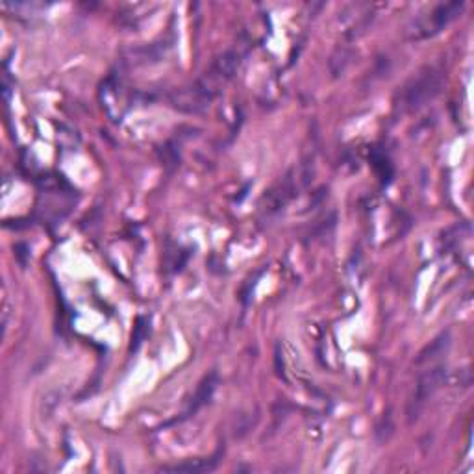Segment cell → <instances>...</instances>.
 <instances>
[{"label": "cell", "mask_w": 474, "mask_h": 474, "mask_svg": "<svg viewBox=\"0 0 474 474\" xmlns=\"http://www.w3.org/2000/svg\"><path fill=\"white\" fill-rule=\"evenodd\" d=\"M441 85H443V72L437 71L435 67H426L404 85L402 91L398 93V101L395 106L400 107V112L419 110L437 95L441 91Z\"/></svg>", "instance_id": "1"}, {"label": "cell", "mask_w": 474, "mask_h": 474, "mask_svg": "<svg viewBox=\"0 0 474 474\" xmlns=\"http://www.w3.org/2000/svg\"><path fill=\"white\" fill-rule=\"evenodd\" d=\"M217 95H219V93L215 91L214 85L207 82L206 78L200 76L196 82L191 83V85L176 89L169 101H171L172 107H176L180 112L200 113L204 112L206 107H209V104L214 102V99Z\"/></svg>", "instance_id": "2"}, {"label": "cell", "mask_w": 474, "mask_h": 474, "mask_svg": "<svg viewBox=\"0 0 474 474\" xmlns=\"http://www.w3.org/2000/svg\"><path fill=\"white\" fill-rule=\"evenodd\" d=\"M465 4L463 2H446V4H439L428 13V17L417 19L411 28L408 30L411 39H426L435 34H439L441 30L449 23H452L454 19L460 17V13L463 12Z\"/></svg>", "instance_id": "3"}, {"label": "cell", "mask_w": 474, "mask_h": 474, "mask_svg": "<svg viewBox=\"0 0 474 474\" xmlns=\"http://www.w3.org/2000/svg\"><path fill=\"white\" fill-rule=\"evenodd\" d=\"M444 378H446V367H444L443 363L428 367L424 373L419 374V380H417V385H415L413 398L409 402V417L411 419H413V415L419 413V409L424 406L428 398L437 391L439 385L443 384Z\"/></svg>", "instance_id": "4"}, {"label": "cell", "mask_w": 474, "mask_h": 474, "mask_svg": "<svg viewBox=\"0 0 474 474\" xmlns=\"http://www.w3.org/2000/svg\"><path fill=\"white\" fill-rule=\"evenodd\" d=\"M215 387H217V374L212 373L209 376H206V378H204V382H202L200 385H198V389H196L195 397H193V400H191L189 409L185 411V417H189L191 413H195L196 409H200L204 404L209 402V398L214 397Z\"/></svg>", "instance_id": "5"}, {"label": "cell", "mask_w": 474, "mask_h": 474, "mask_svg": "<svg viewBox=\"0 0 474 474\" xmlns=\"http://www.w3.org/2000/svg\"><path fill=\"white\" fill-rule=\"evenodd\" d=\"M449 347H451V333L449 332L441 333L439 338L433 339L432 343L428 344L426 349L422 350L421 356L417 358V363L421 365V363H424V362H433V360H437L439 356L446 354Z\"/></svg>", "instance_id": "6"}, {"label": "cell", "mask_w": 474, "mask_h": 474, "mask_svg": "<svg viewBox=\"0 0 474 474\" xmlns=\"http://www.w3.org/2000/svg\"><path fill=\"white\" fill-rule=\"evenodd\" d=\"M217 467V460H196V462L191 463H180V465H174V467H163V471L167 473H206V471H214Z\"/></svg>", "instance_id": "7"}, {"label": "cell", "mask_w": 474, "mask_h": 474, "mask_svg": "<svg viewBox=\"0 0 474 474\" xmlns=\"http://www.w3.org/2000/svg\"><path fill=\"white\" fill-rule=\"evenodd\" d=\"M373 167L376 169V172L380 174V178L384 182H389L393 176V165L389 156L382 152V150H374L373 152Z\"/></svg>", "instance_id": "8"}, {"label": "cell", "mask_w": 474, "mask_h": 474, "mask_svg": "<svg viewBox=\"0 0 474 474\" xmlns=\"http://www.w3.org/2000/svg\"><path fill=\"white\" fill-rule=\"evenodd\" d=\"M141 324H143V317H139V319H137V326L134 328V336H132V349L134 350L143 343V339L147 338V330H145V326H141Z\"/></svg>", "instance_id": "9"}]
</instances>
